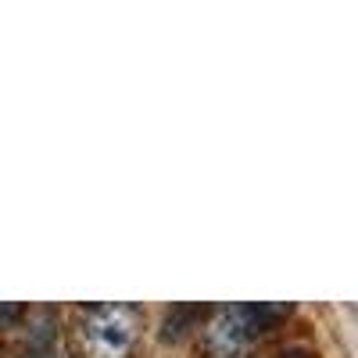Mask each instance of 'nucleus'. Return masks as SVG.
<instances>
[{
  "mask_svg": "<svg viewBox=\"0 0 358 358\" xmlns=\"http://www.w3.org/2000/svg\"><path fill=\"white\" fill-rule=\"evenodd\" d=\"M136 341V312L129 305H101L79 322V348L86 358H122Z\"/></svg>",
  "mask_w": 358,
  "mask_h": 358,
  "instance_id": "1",
  "label": "nucleus"
},
{
  "mask_svg": "<svg viewBox=\"0 0 358 358\" xmlns=\"http://www.w3.org/2000/svg\"><path fill=\"white\" fill-rule=\"evenodd\" d=\"M255 334V322H251V308H226L215 315L212 330H208V337H212V344L226 355H236Z\"/></svg>",
  "mask_w": 358,
  "mask_h": 358,
  "instance_id": "2",
  "label": "nucleus"
}]
</instances>
